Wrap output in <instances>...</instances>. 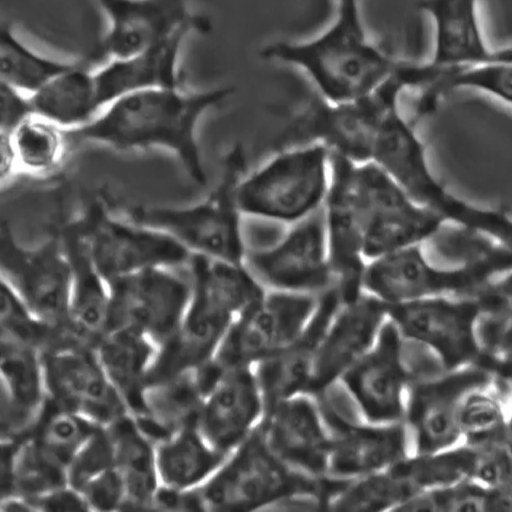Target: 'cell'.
<instances>
[{
  "instance_id": "6da1fadb",
  "label": "cell",
  "mask_w": 512,
  "mask_h": 512,
  "mask_svg": "<svg viewBox=\"0 0 512 512\" xmlns=\"http://www.w3.org/2000/svg\"><path fill=\"white\" fill-rule=\"evenodd\" d=\"M232 94L231 87L136 91L114 100L85 125L66 130L72 147L90 143L118 151H167L194 182L205 185L198 126L208 112Z\"/></svg>"
},
{
  "instance_id": "7a4b0ae2",
  "label": "cell",
  "mask_w": 512,
  "mask_h": 512,
  "mask_svg": "<svg viewBox=\"0 0 512 512\" xmlns=\"http://www.w3.org/2000/svg\"><path fill=\"white\" fill-rule=\"evenodd\" d=\"M261 58L300 72L325 101L339 103L381 87L403 59L371 35L362 0H333L330 19L315 35L265 45Z\"/></svg>"
},
{
  "instance_id": "3957f363",
  "label": "cell",
  "mask_w": 512,
  "mask_h": 512,
  "mask_svg": "<svg viewBox=\"0 0 512 512\" xmlns=\"http://www.w3.org/2000/svg\"><path fill=\"white\" fill-rule=\"evenodd\" d=\"M192 293L176 332L158 347L147 385L196 370L215 355L236 317L266 289L245 264L191 254Z\"/></svg>"
},
{
  "instance_id": "277c9868",
  "label": "cell",
  "mask_w": 512,
  "mask_h": 512,
  "mask_svg": "<svg viewBox=\"0 0 512 512\" xmlns=\"http://www.w3.org/2000/svg\"><path fill=\"white\" fill-rule=\"evenodd\" d=\"M246 164L245 151L236 143L223 158L217 184L202 200L184 206L137 205L121 215L166 234L191 254L244 264L248 247L236 190Z\"/></svg>"
},
{
  "instance_id": "5b68a950",
  "label": "cell",
  "mask_w": 512,
  "mask_h": 512,
  "mask_svg": "<svg viewBox=\"0 0 512 512\" xmlns=\"http://www.w3.org/2000/svg\"><path fill=\"white\" fill-rule=\"evenodd\" d=\"M510 269L512 250L496 243L451 268L432 264L422 244H414L368 260L362 289L387 306L438 295H476Z\"/></svg>"
},
{
  "instance_id": "8992f818",
  "label": "cell",
  "mask_w": 512,
  "mask_h": 512,
  "mask_svg": "<svg viewBox=\"0 0 512 512\" xmlns=\"http://www.w3.org/2000/svg\"><path fill=\"white\" fill-rule=\"evenodd\" d=\"M330 175V151L323 144L277 149L242 176L237 204L243 216L291 225L323 207Z\"/></svg>"
},
{
  "instance_id": "52a82bcc",
  "label": "cell",
  "mask_w": 512,
  "mask_h": 512,
  "mask_svg": "<svg viewBox=\"0 0 512 512\" xmlns=\"http://www.w3.org/2000/svg\"><path fill=\"white\" fill-rule=\"evenodd\" d=\"M200 489L206 511H272L293 494L325 491V478H312L286 464L257 426Z\"/></svg>"
},
{
  "instance_id": "ba28073f",
  "label": "cell",
  "mask_w": 512,
  "mask_h": 512,
  "mask_svg": "<svg viewBox=\"0 0 512 512\" xmlns=\"http://www.w3.org/2000/svg\"><path fill=\"white\" fill-rule=\"evenodd\" d=\"M410 87L407 76L398 68L381 87L366 96L339 103L318 97L280 133L276 150L320 143L356 164L371 162L374 140L385 114Z\"/></svg>"
},
{
  "instance_id": "9c48e42d",
  "label": "cell",
  "mask_w": 512,
  "mask_h": 512,
  "mask_svg": "<svg viewBox=\"0 0 512 512\" xmlns=\"http://www.w3.org/2000/svg\"><path fill=\"white\" fill-rule=\"evenodd\" d=\"M401 99L385 114L377 131L371 162L380 167L418 204L471 232L481 231L488 221L487 208L451 194L436 179L415 124L406 117Z\"/></svg>"
},
{
  "instance_id": "30bf717a",
  "label": "cell",
  "mask_w": 512,
  "mask_h": 512,
  "mask_svg": "<svg viewBox=\"0 0 512 512\" xmlns=\"http://www.w3.org/2000/svg\"><path fill=\"white\" fill-rule=\"evenodd\" d=\"M317 399L330 431L327 478H356L392 467L413 454L403 421L377 424L363 420L338 385Z\"/></svg>"
},
{
  "instance_id": "8fae6325",
  "label": "cell",
  "mask_w": 512,
  "mask_h": 512,
  "mask_svg": "<svg viewBox=\"0 0 512 512\" xmlns=\"http://www.w3.org/2000/svg\"><path fill=\"white\" fill-rule=\"evenodd\" d=\"M107 283L146 269L186 267L191 253L166 234L91 203L76 217Z\"/></svg>"
},
{
  "instance_id": "7c38bea8",
  "label": "cell",
  "mask_w": 512,
  "mask_h": 512,
  "mask_svg": "<svg viewBox=\"0 0 512 512\" xmlns=\"http://www.w3.org/2000/svg\"><path fill=\"white\" fill-rule=\"evenodd\" d=\"M110 330H135L158 347L181 324L192 293L186 267H157L135 272L108 283Z\"/></svg>"
},
{
  "instance_id": "4fadbf2b",
  "label": "cell",
  "mask_w": 512,
  "mask_h": 512,
  "mask_svg": "<svg viewBox=\"0 0 512 512\" xmlns=\"http://www.w3.org/2000/svg\"><path fill=\"white\" fill-rule=\"evenodd\" d=\"M0 278L38 317L67 333L72 277L58 234L40 245L26 246L3 220Z\"/></svg>"
},
{
  "instance_id": "5bb4252c",
  "label": "cell",
  "mask_w": 512,
  "mask_h": 512,
  "mask_svg": "<svg viewBox=\"0 0 512 512\" xmlns=\"http://www.w3.org/2000/svg\"><path fill=\"white\" fill-rule=\"evenodd\" d=\"M318 300L312 294L266 289L236 317L210 361L221 371L255 367L303 329Z\"/></svg>"
},
{
  "instance_id": "9a60e30c",
  "label": "cell",
  "mask_w": 512,
  "mask_h": 512,
  "mask_svg": "<svg viewBox=\"0 0 512 512\" xmlns=\"http://www.w3.org/2000/svg\"><path fill=\"white\" fill-rule=\"evenodd\" d=\"M244 264L267 290L320 296L336 288L323 207L291 224L274 244L247 248Z\"/></svg>"
},
{
  "instance_id": "2e32d148",
  "label": "cell",
  "mask_w": 512,
  "mask_h": 512,
  "mask_svg": "<svg viewBox=\"0 0 512 512\" xmlns=\"http://www.w3.org/2000/svg\"><path fill=\"white\" fill-rule=\"evenodd\" d=\"M356 175L366 217L367 261L406 246L423 244L439 232L444 221L416 203L376 164H356Z\"/></svg>"
},
{
  "instance_id": "e0dca14e",
  "label": "cell",
  "mask_w": 512,
  "mask_h": 512,
  "mask_svg": "<svg viewBox=\"0 0 512 512\" xmlns=\"http://www.w3.org/2000/svg\"><path fill=\"white\" fill-rule=\"evenodd\" d=\"M411 378L405 338L387 318L373 346L336 385L363 420L385 424L403 421Z\"/></svg>"
},
{
  "instance_id": "ac0fdd59",
  "label": "cell",
  "mask_w": 512,
  "mask_h": 512,
  "mask_svg": "<svg viewBox=\"0 0 512 512\" xmlns=\"http://www.w3.org/2000/svg\"><path fill=\"white\" fill-rule=\"evenodd\" d=\"M330 185L323 205L329 262L340 301L359 295L367 259L366 217L356 163L330 152Z\"/></svg>"
},
{
  "instance_id": "d6986e66",
  "label": "cell",
  "mask_w": 512,
  "mask_h": 512,
  "mask_svg": "<svg viewBox=\"0 0 512 512\" xmlns=\"http://www.w3.org/2000/svg\"><path fill=\"white\" fill-rule=\"evenodd\" d=\"M42 361L47 400L54 406L100 426L129 414L95 348L68 343L43 351Z\"/></svg>"
},
{
  "instance_id": "ffe728a7",
  "label": "cell",
  "mask_w": 512,
  "mask_h": 512,
  "mask_svg": "<svg viewBox=\"0 0 512 512\" xmlns=\"http://www.w3.org/2000/svg\"><path fill=\"white\" fill-rule=\"evenodd\" d=\"M478 294L438 295L387 306V317L403 337L437 351L453 369L478 353L472 334Z\"/></svg>"
},
{
  "instance_id": "44dd1931",
  "label": "cell",
  "mask_w": 512,
  "mask_h": 512,
  "mask_svg": "<svg viewBox=\"0 0 512 512\" xmlns=\"http://www.w3.org/2000/svg\"><path fill=\"white\" fill-rule=\"evenodd\" d=\"M107 19L102 55L124 58L182 33L209 31L206 18L193 14L190 0H97Z\"/></svg>"
},
{
  "instance_id": "7402d4cb",
  "label": "cell",
  "mask_w": 512,
  "mask_h": 512,
  "mask_svg": "<svg viewBox=\"0 0 512 512\" xmlns=\"http://www.w3.org/2000/svg\"><path fill=\"white\" fill-rule=\"evenodd\" d=\"M490 376L472 363L453 368L440 377L409 384L403 422L413 454L435 453L465 445L456 421L458 400L468 387Z\"/></svg>"
},
{
  "instance_id": "603a6c76",
  "label": "cell",
  "mask_w": 512,
  "mask_h": 512,
  "mask_svg": "<svg viewBox=\"0 0 512 512\" xmlns=\"http://www.w3.org/2000/svg\"><path fill=\"white\" fill-rule=\"evenodd\" d=\"M387 318V305L365 291L340 301L323 334L305 394L319 398L336 385L373 346Z\"/></svg>"
},
{
  "instance_id": "cb8c5ba5",
  "label": "cell",
  "mask_w": 512,
  "mask_h": 512,
  "mask_svg": "<svg viewBox=\"0 0 512 512\" xmlns=\"http://www.w3.org/2000/svg\"><path fill=\"white\" fill-rule=\"evenodd\" d=\"M273 452L293 469L326 477L330 431L318 399L299 394L265 407L258 425Z\"/></svg>"
},
{
  "instance_id": "d4e9b609",
  "label": "cell",
  "mask_w": 512,
  "mask_h": 512,
  "mask_svg": "<svg viewBox=\"0 0 512 512\" xmlns=\"http://www.w3.org/2000/svg\"><path fill=\"white\" fill-rule=\"evenodd\" d=\"M264 410L254 367L223 370L204 397L197 428L216 450L229 455L258 426Z\"/></svg>"
},
{
  "instance_id": "484cf974",
  "label": "cell",
  "mask_w": 512,
  "mask_h": 512,
  "mask_svg": "<svg viewBox=\"0 0 512 512\" xmlns=\"http://www.w3.org/2000/svg\"><path fill=\"white\" fill-rule=\"evenodd\" d=\"M482 0H420L418 8L433 24L428 62L443 74L512 57V47L494 49L480 21Z\"/></svg>"
},
{
  "instance_id": "4316f807",
  "label": "cell",
  "mask_w": 512,
  "mask_h": 512,
  "mask_svg": "<svg viewBox=\"0 0 512 512\" xmlns=\"http://www.w3.org/2000/svg\"><path fill=\"white\" fill-rule=\"evenodd\" d=\"M58 237L72 277L67 333L73 341L95 348L110 331L109 286L93 262L77 218L65 223Z\"/></svg>"
},
{
  "instance_id": "83f0119b",
  "label": "cell",
  "mask_w": 512,
  "mask_h": 512,
  "mask_svg": "<svg viewBox=\"0 0 512 512\" xmlns=\"http://www.w3.org/2000/svg\"><path fill=\"white\" fill-rule=\"evenodd\" d=\"M339 304L336 288L321 294L303 329L274 355L254 367L265 407L306 393L323 334Z\"/></svg>"
},
{
  "instance_id": "f1b7e54d",
  "label": "cell",
  "mask_w": 512,
  "mask_h": 512,
  "mask_svg": "<svg viewBox=\"0 0 512 512\" xmlns=\"http://www.w3.org/2000/svg\"><path fill=\"white\" fill-rule=\"evenodd\" d=\"M0 440L23 438L40 415L46 400L42 352L0 337Z\"/></svg>"
},
{
  "instance_id": "f546056e",
  "label": "cell",
  "mask_w": 512,
  "mask_h": 512,
  "mask_svg": "<svg viewBox=\"0 0 512 512\" xmlns=\"http://www.w3.org/2000/svg\"><path fill=\"white\" fill-rule=\"evenodd\" d=\"M189 34H176L143 52L110 59L94 69L101 110L119 97L136 91L183 87L178 63L183 41Z\"/></svg>"
},
{
  "instance_id": "4dcf8cb0",
  "label": "cell",
  "mask_w": 512,
  "mask_h": 512,
  "mask_svg": "<svg viewBox=\"0 0 512 512\" xmlns=\"http://www.w3.org/2000/svg\"><path fill=\"white\" fill-rule=\"evenodd\" d=\"M99 427L95 422L46 400L34 425L21 438L23 449L48 475L60 482H68L71 462Z\"/></svg>"
},
{
  "instance_id": "1f68e13d",
  "label": "cell",
  "mask_w": 512,
  "mask_h": 512,
  "mask_svg": "<svg viewBox=\"0 0 512 512\" xmlns=\"http://www.w3.org/2000/svg\"><path fill=\"white\" fill-rule=\"evenodd\" d=\"M95 350L106 375L123 399L129 414H140L148 374L158 346L135 330L116 328L101 339Z\"/></svg>"
},
{
  "instance_id": "d6a6232c",
  "label": "cell",
  "mask_w": 512,
  "mask_h": 512,
  "mask_svg": "<svg viewBox=\"0 0 512 512\" xmlns=\"http://www.w3.org/2000/svg\"><path fill=\"white\" fill-rule=\"evenodd\" d=\"M204 397L193 370L148 385L142 412L132 417L140 430L156 444L180 430L197 426Z\"/></svg>"
},
{
  "instance_id": "836d02e7",
  "label": "cell",
  "mask_w": 512,
  "mask_h": 512,
  "mask_svg": "<svg viewBox=\"0 0 512 512\" xmlns=\"http://www.w3.org/2000/svg\"><path fill=\"white\" fill-rule=\"evenodd\" d=\"M91 64L90 59L78 60L30 94L34 114L65 129L81 127L95 118L101 107Z\"/></svg>"
},
{
  "instance_id": "e575fe53",
  "label": "cell",
  "mask_w": 512,
  "mask_h": 512,
  "mask_svg": "<svg viewBox=\"0 0 512 512\" xmlns=\"http://www.w3.org/2000/svg\"><path fill=\"white\" fill-rule=\"evenodd\" d=\"M459 433L467 445L481 446L502 440L512 422V385L491 375L468 387L456 408Z\"/></svg>"
},
{
  "instance_id": "d590c367",
  "label": "cell",
  "mask_w": 512,
  "mask_h": 512,
  "mask_svg": "<svg viewBox=\"0 0 512 512\" xmlns=\"http://www.w3.org/2000/svg\"><path fill=\"white\" fill-rule=\"evenodd\" d=\"M108 426L114 441V467L127 490L126 510H150L160 484L155 443L140 430L131 414Z\"/></svg>"
},
{
  "instance_id": "8d00e7d4",
  "label": "cell",
  "mask_w": 512,
  "mask_h": 512,
  "mask_svg": "<svg viewBox=\"0 0 512 512\" xmlns=\"http://www.w3.org/2000/svg\"><path fill=\"white\" fill-rule=\"evenodd\" d=\"M155 453L160 484L179 489L201 487L228 456L216 450L197 426L156 443Z\"/></svg>"
},
{
  "instance_id": "74e56055",
  "label": "cell",
  "mask_w": 512,
  "mask_h": 512,
  "mask_svg": "<svg viewBox=\"0 0 512 512\" xmlns=\"http://www.w3.org/2000/svg\"><path fill=\"white\" fill-rule=\"evenodd\" d=\"M395 465L343 481L326 477V510L397 511L418 489Z\"/></svg>"
},
{
  "instance_id": "f35d334b",
  "label": "cell",
  "mask_w": 512,
  "mask_h": 512,
  "mask_svg": "<svg viewBox=\"0 0 512 512\" xmlns=\"http://www.w3.org/2000/svg\"><path fill=\"white\" fill-rule=\"evenodd\" d=\"M0 136L11 150L16 174L51 175L60 169L72 148L65 128L36 114Z\"/></svg>"
},
{
  "instance_id": "ab89813d",
  "label": "cell",
  "mask_w": 512,
  "mask_h": 512,
  "mask_svg": "<svg viewBox=\"0 0 512 512\" xmlns=\"http://www.w3.org/2000/svg\"><path fill=\"white\" fill-rule=\"evenodd\" d=\"M1 82L28 95L34 93L76 61H64L42 55L27 46L11 25L1 27Z\"/></svg>"
},
{
  "instance_id": "60d3db41",
  "label": "cell",
  "mask_w": 512,
  "mask_h": 512,
  "mask_svg": "<svg viewBox=\"0 0 512 512\" xmlns=\"http://www.w3.org/2000/svg\"><path fill=\"white\" fill-rule=\"evenodd\" d=\"M0 302V337L33 346L41 352L74 342L65 331L38 317L4 282H1Z\"/></svg>"
},
{
  "instance_id": "b9f144b4",
  "label": "cell",
  "mask_w": 512,
  "mask_h": 512,
  "mask_svg": "<svg viewBox=\"0 0 512 512\" xmlns=\"http://www.w3.org/2000/svg\"><path fill=\"white\" fill-rule=\"evenodd\" d=\"M470 89L512 106V57L445 73L429 90L438 104L450 91Z\"/></svg>"
},
{
  "instance_id": "7bdbcfd3",
  "label": "cell",
  "mask_w": 512,
  "mask_h": 512,
  "mask_svg": "<svg viewBox=\"0 0 512 512\" xmlns=\"http://www.w3.org/2000/svg\"><path fill=\"white\" fill-rule=\"evenodd\" d=\"M114 441L110 427L101 426L83 445L71 462L67 480L80 488L97 475L114 468Z\"/></svg>"
},
{
  "instance_id": "ee69618b",
  "label": "cell",
  "mask_w": 512,
  "mask_h": 512,
  "mask_svg": "<svg viewBox=\"0 0 512 512\" xmlns=\"http://www.w3.org/2000/svg\"><path fill=\"white\" fill-rule=\"evenodd\" d=\"M80 491L90 511H121L127 508L126 486L115 467L88 481Z\"/></svg>"
},
{
  "instance_id": "f6af8a7d",
  "label": "cell",
  "mask_w": 512,
  "mask_h": 512,
  "mask_svg": "<svg viewBox=\"0 0 512 512\" xmlns=\"http://www.w3.org/2000/svg\"><path fill=\"white\" fill-rule=\"evenodd\" d=\"M34 114L28 94L1 82L0 133H10L16 126Z\"/></svg>"
},
{
  "instance_id": "bcb514c9",
  "label": "cell",
  "mask_w": 512,
  "mask_h": 512,
  "mask_svg": "<svg viewBox=\"0 0 512 512\" xmlns=\"http://www.w3.org/2000/svg\"><path fill=\"white\" fill-rule=\"evenodd\" d=\"M153 511H206L201 489H179L159 484L151 501Z\"/></svg>"
},
{
  "instance_id": "7dc6e473",
  "label": "cell",
  "mask_w": 512,
  "mask_h": 512,
  "mask_svg": "<svg viewBox=\"0 0 512 512\" xmlns=\"http://www.w3.org/2000/svg\"><path fill=\"white\" fill-rule=\"evenodd\" d=\"M38 511H90L82 492L69 483L29 498Z\"/></svg>"
},
{
  "instance_id": "c3c4849f",
  "label": "cell",
  "mask_w": 512,
  "mask_h": 512,
  "mask_svg": "<svg viewBox=\"0 0 512 512\" xmlns=\"http://www.w3.org/2000/svg\"><path fill=\"white\" fill-rule=\"evenodd\" d=\"M0 510L2 512H36V509L29 498L18 495L0 498Z\"/></svg>"
}]
</instances>
